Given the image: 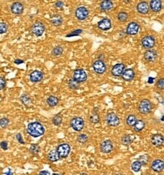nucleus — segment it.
<instances>
[{
	"mask_svg": "<svg viewBox=\"0 0 164 175\" xmlns=\"http://www.w3.org/2000/svg\"><path fill=\"white\" fill-rule=\"evenodd\" d=\"M138 162L142 164V165H146L147 164V162L149 161V158H148V156H146V155H143V156H139L138 159Z\"/></svg>",
	"mask_w": 164,
	"mask_h": 175,
	"instance_id": "58836bf2",
	"label": "nucleus"
},
{
	"mask_svg": "<svg viewBox=\"0 0 164 175\" xmlns=\"http://www.w3.org/2000/svg\"><path fill=\"white\" fill-rule=\"evenodd\" d=\"M14 63H15V64H17V65H19V64H24V61L23 60H21V59H16V60H15Z\"/></svg>",
	"mask_w": 164,
	"mask_h": 175,
	"instance_id": "09e8293b",
	"label": "nucleus"
},
{
	"mask_svg": "<svg viewBox=\"0 0 164 175\" xmlns=\"http://www.w3.org/2000/svg\"><path fill=\"white\" fill-rule=\"evenodd\" d=\"M56 150L58 152V153L60 158H65L70 153L71 148H70V146L68 143H60V145L58 146Z\"/></svg>",
	"mask_w": 164,
	"mask_h": 175,
	"instance_id": "f03ea898",
	"label": "nucleus"
},
{
	"mask_svg": "<svg viewBox=\"0 0 164 175\" xmlns=\"http://www.w3.org/2000/svg\"><path fill=\"white\" fill-rule=\"evenodd\" d=\"M101 151L103 153H111L113 149V143L110 140H105L102 142L101 144Z\"/></svg>",
	"mask_w": 164,
	"mask_h": 175,
	"instance_id": "9b49d317",
	"label": "nucleus"
},
{
	"mask_svg": "<svg viewBox=\"0 0 164 175\" xmlns=\"http://www.w3.org/2000/svg\"><path fill=\"white\" fill-rule=\"evenodd\" d=\"M55 8H57L61 9V8H64V3L63 2H61V1H58V2H55Z\"/></svg>",
	"mask_w": 164,
	"mask_h": 175,
	"instance_id": "49530a36",
	"label": "nucleus"
},
{
	"mask_svg": "<svg viewBox=\"0 0 164 175\" xmlns=\"http://www.w3.org/2000/svg\"><path fill=\"white\" fill-rule=\"evenodd\" d=\"M89 120H90L91 123H92V124H97V123L99 122L100 116L98 115V108H95L93 109L92 113V114L90 115V117H89Z\"/></svg>",
	"mask_w": 164,
	"mask_h": 175,
	"instance_id": "b1692460",
	"label": "nucleus"
},
{
	"mask_svg": "<svg viewBox=\"0 0 164 175\" xmlns=\"http://www.w3.org/2000/svg\"><path fill=\"white\" fill-rule=\"evenodd\" d=\"M31 31L37 37L42 36L43 33L45 31V25L40 21H36L33 24L32 27H31Z\"/></svg>",
	"mask_w": 164,
	"mask_h": 175,
	"instance_id": "7ed1b4c3",
	"label": "nucleus"
},
{
	"mask_svg": "<svg viewBox=\"0 0 164 175\" xmlns=\"http://www.w3.org/2000/svg\"><path fill=\"white\" fill-rule=\"evenodd\" d=\"M75 16L79 21H85L89 17V10L84 6L78 7L75 11Z\"/></svg>",
	"mask_w": 164,
	"mask_h": 175,
	"instance_id": "1a4fd4ad",
	"label": "nucleus"
},
{
	"mask_svg": "<svg viewBox=\"0 0 164 175\" xmlns=\"http://www.w3.org/2000/svg\"><path fill=\"white\" fill-rule=\"evenodd\" d=\"M153 82H154V78H152V77L148 78L147 82L149 83V84H153Z\"/></svg>",
	"mask_w": 164,
	"mask_h": 175,
	"instance_id": "603ef678",
	"label": "nucleus"
},
{
	"mask_svg": "<svg viewBox=\"0 0 164 175\" xmlns=\"http://www.w3.org/2000/svg\"><path fill=\"white\" fill-rule=\"evenodd\" d=\"M46 102H47V104L50 107H54L58 104L59 99L57 97L54 96V95H51V96H49L47 98Z\"/></svg>",
	"mask_w": 164,
	"mask_h": 175,
	"instance_id": "bb28decb",
	"label": "nucleus"
},
{
	"mask_svg": "<svg viewBox=\"0 0 164 175\" xmlns=\"http://www.w3.org/2000/svg\"><path fill=\"white\" fill-rule=\"evenodd\" d=\"M43 79V74L40 70H34L30 74V80L33 83L40 82Z\"/></svg>",
	"mask_w": 164,
	"mask_h": 175,
	"instance_id": "ddd939ff",
	"label": "nucleus"
},
{
	"mask_svg": "<svg viewBox=\"0 0 164 175\" xmlns=\"http://www.w3.org/2000/svg\"><path fill=\"white\" fill-rule=\"evenodd\" d=\"M106 122L109 126L117 127L120 123V119L118 116L114 113H109L106 116Z\"/></svg>",
	"mask_w": 164,
	"mask_h": 175,
	"instance_id": "20e7f679",
	"label": "nucleus"
},
{
	"mask_svg": "<svg viewBox=\"0 0 164 175\" xmlns=\"http://www.w3.org/2000/svg\"><path fill=\"white\" fill-rule=\"evenodd\" d=\"M125 68H126V66L123 64H116L112 68L111 74L115 77H119V76L122 75L125 70Z\"/></svg>",
	"mask_w": 164,
	"mask_h": 175,
	"instance_id": "f8f14e48",
	"label": "nucleus"
},
{
	"mask_svg": "<svg viewBox=\"0 0 164 175\" xmlns=\"http://www.w3.org/2000/svg\"><path fill=\"white\" fill-rule=\"evenodd\" d=\"M142 166V164L138 160H136L132 162V165H131V168H132V170L134 172H138L141 171Z\"/></svg>",
	"mask_w": 164,
	"mask_h": 175,
	"instance_id": "473e14b6",
	"label": "nucleus"
},
{
	"mask_svg": "<svg viewBox=\"0 0 164 175\" xmlns=\"http://www.w3.org/2000/svg\"><path fill=\"white\" fill-rule=\"evenodd\" d=\"M6 80L2 76H0V90H3L6 88Z\"/></svg>",
	"mask_w": 164,
	"mask_h": 175,
	"instance_id": "c03bdc74",
	"label": "nucleus"
},
{
	"mask_svg": "<svg viewBox=\"0 0 164 175\" xmlns=\"http://www.w3.org/2000/svg\"><path fill=\"white\" fill-rule=\"evenodd\" d=\"M5 175H14L13 172H11V168H8V171L6 172H4Z\"/></svg>",
	"mask_w": 164,
	"mask_h": 175,
	"instance_id": "3c124183",
	"label": "nucleus"
},
{
	"mask_svg": "<svg viewBox=\"0 0 164 175\" xmlns=\"http://www.w3.org/2000/svg\"><path fill=\"white\" fill-rule=\"evenodd\" d=\"M136 121H137V118L135 115H129L126 118V122L127 125L129 127H133L134 125L136 124Z\"/></svg>",
	"mask_w": 164,
	"mask_h": 175,
	"instance_id": "7c9ffc66",
	"label": "nucleus"
},
{
	"mask_svg": "<svg viewBox=\"0 0 164 175\" xmlns=\"http://www.w3.org/2000/svg\"><path fill=\"white\" fill-rule=\"evenodd\" d=\"M84 120L81 117H75L70 121V126L76 131H81L84 128Z\"/></svg>",
	"mask_w": 164,
	"mask_h": 175,
	"instance_id": "39448f33",
	"label": "nucleus"
},
{
	"mask_svg": "<svg viewBox=\"0 0 164 175\" xmlns=\"http://www.w3.org/2000/svg\"><path fill=\"white\" fill-rule=\"evenodd\" d=\"M62 121L63 119L62 117H61V116H60V114H58V115L53 117L52 123L55 125H56V126H60V125H61V123H62Z\"/></svg>",
	"mask_w": 164,
	"mask_h": 175,
	"instance_id": "f704fd0d",
	"label": "nucleus"
},
{
	"mask_svg": "<svg viewBox=\"0 0 164 175\" xmlns=\"http://www.w3.org/2000/svg\"><path fill=\"white\" fill-rule=\"evenodd\" d=\"M140 26L138 25V24H137L136 22H131L127 26L126 28V34L127 35H136L139 31Z\"/></svg>",
	"mask_w": 164,
	"mask_h": 175,
	"instance_id": "2eb2a0df",
	"label": "nucleus"
},
{
	"mask_svg": "<svg viewBox=\"0 0 164 175\" xmlns=\"http://www.w3.org/2000/svg\"><path fill=\"white\" fill-rule=\"evenodd\" d=\"M112 24L110 20L108 18H103L98 24V27L103 31H106L111 28Z\"/></svg>",
	"mask_w": 164,
	"mask_h": 175,
	"instance_id": "f3484780",
	"label": "nucleus"
},
{
	"mask_svg": "<svg viewBox=\"0 0 164 175\" xmlns=\"http://www.w3.org/2000/svg\"><path fill=\"white\" fill-rule=\"evenodd\" d=\"M128 14L126 12H124V11H121L117 15V18L120 22H126L128 20Z\"/></svg>",
	"mask_w": 164,
	"mask_h": 175,
	"instance_id": "c9c22d12",
	"label": "nucleus"
},
{
	"mask_svg": "<svg viewBox=\"0 0 164 175\" xmlns=\"http://www.w3.org/2000/svg\"><path fill=\"white\" fill-rule=\"evenodd\" d=\"M145 127V123L143 120L140 119V120L136 121V124L134 125L133 128H134V131L136 132H140L141 131H142Z\"/></svg>",
	"mask_w": 164,
	"mask_h": 175,
	"instance_id": "c85d7f7f",
	"label": "nucleus"
},
{
	"mask_svg": "<svg viewBox=\"0 0 164 175\" xmlns=\"http://www.w3.org/2000/svg\"><path fill=\"white\" fill-rule=\"evenodd\" d=\"M40 146H38L37 144H31L30 147V153H32L33 155H37L40 153Z\"/></svg>",
	"mask_w": 164,
	"mask_h": 175,
	"instance_id": "e433bc0d",
	"label": "nucleus"
},
{
	"mask_svg": "<svg viewBox=\"0 0 164 175\" xmlns=\"http://www.w3.org/2000/svg\"><path fill=\"white\" fill-rule=\"evenodd\" d=\"M93 69L97 74H104L107 70V66L102 60H95L93 64Z\"/></svg>",
	"mask_w": 164,
	"mask_h": 175,
	"instance_id": "6e6552de",
	"label": "nucleus"
},
{
	"mask_svg": "<svg viewBox=\"0 0 164 175\" xmlns=\"http://www.w3.org/2000/svg\"><path fill=\"white\" fill-rule=\"evenodd\" d=\"M156 86H157V89H160V90H163L164 79H159L158 81L157 82V83H156Z\"/></svg>",
	"mask_w": 164,
	"mask_h": 175,
	"instance_id": "37998d69",
	"label": "nucleus"
},
{
	"mask_svg": "<svg viewBox=\"0 0 164 175\" xmlns=\"http://www.w3.org/2000/svg\"><path fill=\"white\" fill-rule=\"evenodd\" d=\"M83 33V30L79 29V30H74V31H72L70 33L67 34L66 36V37H73V36H79V34H81Z\"/></svg>",
	"mask_w": 164,
	"mask_h": 175,
	"instance_id": "79ce46f5",
	"label": "nucleus"
},
{
	"mask_svg": "<svg viewBox=\"0 0 164 175\" xmlns=\"http://www.w3.org/2000/svg\"><path fill=\"white\" fill-rule=\"evenodd\" d=\"M121 143L124 146H129L133 141L132 136L129 134H125L121 138Z\"/></svg>",
	"mask_w": 164,
	"mask_h": 175,
	"instance_id": "c756f323",
	"label": "nucleus"
},
{
	"mask_svg": "<svg viewBox=\"0 0 164 175\" xmlns=\"http://www.w3.org/2000/svg\"><path fill=\"white\" fill-rule=\"evenodd\" d=\"M9 125V119L3 117L2 119H0V126L2 127V128H6Z\"/></svg>",
	"mask_w": 164,
	"mask_h": 175,
	"instance_id": "ea45409f",
	"label": "nucleus"
},
{
	"mask_svg": "<svg viewBox=\"0 0 164 175\" xmlns=\"http://www.w3.org/2000/svg\"><path fill=\"white\" fill-rule=\"evenodd\" d=\"M152 109V105L149 100L147 99H144L141 100L138 105V110L142 114H148L151 111Z\"/></svg>",
	"mask_w": 164,
	"mask_h": 175,
	"instance_id": "423d86ee",
	"label": "nucleus"
},
{
	"mask_svg": "<svg viewBox=\"0 0 164 175\" xmlns=\"http://www.w3.org/2000/svg\"><path fill=\"white\" fill-rule=\"evenodd\" d=\"M161 121H162V122H163V115L162 116V118H161Z\"/></svg>",
	"mask_w": 164,
	"mask_h": 175,
	"instance_id": "4d7b16f0",
	"label": "nucleus"
},
{
	"mask_svg": "<svg viewBox=\"0 0 164 175\" xmlns=\"http://www.w3.org/2000/svg\"><path fill=\"white\" fill-rule=\"evenodd\" d=\"M80 175H89V174L86 173H82V174H80Z\"/></svg>",
	"mask_w": 164,
	"mask_h": 175,
	"instance_id": "864d4df0",
	"label": "nucleus"
},
{
	"mask_svg": "<svg viewBox=\"0 0 164 175\" xmlns=\"http://www.w3.org/2000/svg\"><path fill=\"white\" fill-rule=\"evenodd\" d=\"M156 43V39L153 36H145L142 39V45L145 48L150 49L152 48Z\"/></svg>",
	"mask_w": 164,
	"mask_h": 175,
	"instance_id": "9d476101",
	"label": "nucleus"
},
{
	"mask_svg": "<svg viewBox=\"0 0 164 175\" xmlns=\"http://www.w3.org/2000/svg\"><path fill=\"white\" fill-rule=\"evenodd\" d=\"M149 8L154 12H158L162 8V2L161 0H152L150 2Z\"/></svg>",
	"mask_w": 164,
	"mask_h": 175,
	"instance_id": "4be33fe9",
	"label": "nucleus"
},
{
	"mask_svg": "<svg viewBox=\"0 0 164 175\" xmlns=\"http://www.w3.org/2000/svg\"><path fill=\"white\" fill-rule=\"evenodd\" d=\"M73 79L78 83L84 82L87 80V74L83 69H76L74 72Z\"/></svg>",
	"mask_w": 164,
	"mask_h": 175,
	"instance_id": "0eeeda50",
	"label": "nucleus"
},
{
	"mask_svg": "<svg viewBox=\"0 0 164 175\" xmlns=\"http://www.w3.org/2000/svg\"><path fill=\"white\" fill-rule=\"evenodd\" d=\"M137 11L140 14L142 15H146L149 12L150 8L149 5L147 2H141L137 5Z\"/></svg>",
	"mask_w": 164,
	"mask_h": 175,
	"instance_id": "aec40b11",
	"label": "nucleus"
},
{
	"mask_svg": "<svg viewBox=\"0 0 164 175\" xmlns=\"http://www.w3.org/2000/svg\"><path fill=\"white\" fill-rule=\"evenodd\" d=\"M63 53V48L60 45H58L56 47H55L51 51V55L54 57L60 56V55H62Z\"/></svg>",
	"mask_w": 164,
	"mask_h": 175,
	"instance_id": "2f4dec72",
	"label": "nucleus"
},
{
	"mask_svg": "<svg viewBox=\"0 0 164 175\" xmlns=\"http://www.w3.org/2000/svg\"><path fill=\"white\" fill-rule=\"evenodd\" d=\"M48 158L51 162H57L60 159V157H59L58 153L56 149H51L49 151V154H48Z\"/></svg>",
	"mask_w": 164,
	"mask_h": 175,
	"instance_id": "a878e982",
	"label": "nucleus"
},
{
	"mask_svg": "<svg viewBox=\"0 0 164 175\" xmlns=\"http://www.w3.org/2000/svg\"><path fill=\"white\" fill-rule=\"evenodd\" d=\"M116 175H124V174H122V173H118V174H117Z\"/></svg>",
	"mask_w": 164,
	"mask_h": 175,
	"instance_id": "6e6d98bb",
	"label": "nucleus"
},
{
	"mask_svg": "<svg viewBox=\"0 0 164 175\" xmlns=\"http://www.w3.org/2000/svg\"><path fill=\"white\" fill-rule=\"evenodd\" d=\"M51 24L53 26H59L62 24L63 23V17L59 15H55L51 17V20H50Z\"/></svg>",
	"mask_w": 164,
	"mask_h": 175,
	"instance_id": "393cba45",
	"label": "nucleus"
},
{
	"mask_svg": "<svg viewBox=\"0 0 164 175\" xmlns=\"http://www.w3.org/2000/svg\"><path fill=\"white\" fill-rule=\"evenodd\" d=\"M151 143L154 147H160L163 144V136L161 134H155L151 137Z\"/></svg>",
	"mask_w": 164,
	"mask_h": 175,
	"instance_id": "a211bd4d",
	"label": "nucleus"
},
{
	"mask_svg": "<svg viewBox=\"0 0 164 175\" xmlns=\"http://www.w3.org/2000/svg\"><path fill=\"white\" fill-rule=\"evenodd\" d=\"M135 77V71L132 69H126L122 74V78L124 81L131 82Z\"/></svg>",
	"mask_w": 164,
	"mask_h": 175,
	"instance_id": "412c9836",
	"label": "nucleus"
},
{
	"mask_svg": "<svg viewBox=\"0 0 164 175\" xmlns=\"http://www.w3.org/2000/svg\"><path fill=\"white\" fill-rule=\"evenodd\" d=\"M51 175H60V174H58V173H54V174H52Z\"/></svg>",
	"mask_w": 164,
	"mask_h": 175,
	"instance_id": "5fc2aeb1",
	"label": "nucleus"
},
{
	"mask_svg": "<svg viewBox=\"0 0 164 175\" xmlns=\"http://www.w3.org/2000/svg\"><path fill=\"white\" fill-rule=\"evenodd\" d=\"M11 11L15 15H20L24 11V6L21 2H15L11 6Z\"/></svg>",
	"mask_w": 164,
	"mask_h": 175,
	"instance_id": "dca6fc26",
	"label": "nucleus"
},
{
	"mask_svg": "<svg viewBox=\"0 0 164 175\" xmlns=\"http://www.w3.org/2000/svg\"><path fill=\"white\" fill-rule=\"evenodd\" d=\"M0 147L2 148L3 150H7L8 149V143L7 141H2L0 143Z\"/></svg>",
	"mask_w": 164,
	"mask_h": 175,
	"instance_id": "de8ad7c7",
	"label": "nucleus"
},
{
	"mask_svg": "<svg viewBox=\"0 0 164 175\" xmlns=\"http://www.w3.org/2000/svg\"><path fill=\"white\" fill-rule=\"evenodd\" d=\"M38 175H51V174L48 171H41Z\"/></svg>",
	"mask_w": 164,
	"mask_h": 175,
	"instance_id": "8fccbe9b",
	"label": "nucleus"
},
{
	"mask_svg": "<svg viewBox=\"0 0 164 175\" xmlns=\"http://www.w3.org/2000/svg\"><path fill=\"white\" fill-rule=\"evenodd\" d=\"M79 83L76 82L74 79H70L68 82V86L72 90H76L79 88Z\"/></svg>",
	"mask_w": 164,
	"mask_h": 175,
	"instance_id": "72a5a7b5",
	"label": "nucleus"
},
{
	"mask_svg": "<svg viewBox=\"0 0 164 175\" xmlns=\"http://www.w3.org/2000/svg\"><path fill=\"white\" fill-rule=\"evenodd\" d=\"M15 138H16V139H17V140L18 141L19 143H21V144H24V140H23L22 138V135H21V134H20V133H17V134H16V136H15Z\"/></svg>",
	"mask_w": 164,
	"mask_h": 175,
	"instance_id": "a18cd8bd",
	"label": "nucleus"
},
{
	"mask_svg": "<svg viewBox=\"0 0 164 175\" xmlns=\"http://www.w3.org/2000/svg\"><path fill=\"white\" fill-rule=\"evenodd\" d=\"M113 7V4L110 0H104L100 4V9L102 11H108L112 9Z\"/></svg>",
	"mask_w": 164,
	"mask_h": 175,
	"instance_id": "5701e85b",
	"label": "nucleus"
},
{
	"mask_svg": "<svg viewBox=\"0 0 164 175\" xmlns=\"http://www.w3.org/2000/svg\"><path fill=\"white\" fill-rule=\"evenodd\" d=\"M8 31V25L5 22H0V34L6 33Z\"/></svg>",
	"mask_w": 164,
	"mask_h": 175,
	"instance_id": "a19ab883",
	"label": "nucleus"
},
{
	"mask_svg": "<svg viewBox=\"0 0 164 175\" xmlns=\"http://www.w3.org/2000/svg\"><path fill=\"white\" fill-rule=\"evenodd\" d=\"M26 131L33 138H39L44 134L45 128L39 122H33L29 123L26 128Z\"/></svg>",
	"mask_w": 164,
	"mask_h": 175,
	"instance_id": "f257e3e1",
	"label": "nucleus"
},
{
	"mask_svg": "<svg viewBox=\"0 0 164 175\" xmlns=\"http://www.w3.org/2000/svg\"><path fill=\"white\" fill-rule=\"evenodd\" d=\"M89 140L88 136L85 134H81L78 135L77 137V141L80 143H85Z\"/></svg>",
	"mask_w": 164,
	"mask_h": 175,
	"instance_id": "4c0bfd02",
	"label": "nucleus"
},
{
	"mask_svg": "<svg viewBox=\"0 0 164 175\" xmlns=\"http://www.w3.org/2000/svg\"><path fill=\"white\" fill-rule=\"evenodd\" d=\"M21 103L26 107H29L30 104H32V99L30 98V96H29L28 94H23L20 98Z\"/></svg>",
	"mask_w": 164,
	"mask_h": 175,
	"instance_id": "cd10ccee",
	"label": "nucleus"
},
{
	"mask_svg": "<svg viewBox=\"0 0 164 175\" xmlns=\"http://www.w3.org/2000/svg\"><path fill=\"white\" fill-rule=\"evenodd\" d=\"M125 2L126 3H129V2H131V1H125Z\"/></svg>",
	"mask_w": 164,
	"mask_h": 175,
	"instance_id": "13d9d810",
	"label": "nucleus"
},
{
	"mask_svg": "<svg viewBox=\"0 0 164 175\" xmlns=\"http://www.w3.org/2000/svg\"><path fill=\"white\" fill-rule=\"evenodd\" d=\"M151 168L154 172H157V173L162 172L164 168L163 161L161 160V159H156L152 162Z\"/></svg>",
	"mask_w": 164,
	"mask_h": 175,
	"instance_id": "4468645a",
	"label": "nucleus"
},
{
	"mask_svg": "<svg viewBox=\"0 0 164 175\" xmlns=\"http://www.w3.org/2000/svg\"><path fill=\"white\" fill-rule=\"evenodd\" d=\"M144 58L148 62H154L157 58V53L154 50H147L144 55Z\"/></svg>",
	"mask_w": 164,
	"mask_h": 175,
	"instance_id": "6ab92c4d",
	"label": "nucleus"
}]
</instances>
